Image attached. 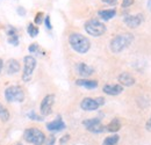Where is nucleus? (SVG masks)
<instances>
[{"instance_id": "obj_1", "label": "nucleus", "mask_w": 151, "mask_h": 145, "mask_svg": "<svg viewBox=\"0 0 151 145\" xmlns=\"http://www.w3.org/2000/svg\"><path fill=\"white\" fill-rule=\"evenodd\" d=\"M69 43L70 47L78 54H86L91 48V42L86 36L79 34V33H72L69 36Z\"/></svg>"}, {"instance_id": "obj_2", "label": "nucleus", "mask_w": 151, "mask_h": 145, "mask_svg": "<svg viewBox=\"0 0 151 145\" xmlns=\"http://www.w3.org/2000/svg\"><path fill=\"white\" fill-rule=\"evenodd\" d=\"M132 41H134V36L130 33L119 34L111 41V44H109L111 51L114 54H120L132 44Z\"/></svg>"}, {"instance_id": "obj_3", "label": "nucleus", "mask_w": 151, "mask_h": 145, "mask_svg": "<svg viewBox=\"0 0 151 145\" xmlns=\"http://www.w3.org/2000/svg\"><path fill=\"white\" fill-rule=\"evenodd\" d=\"M23 139L33 145H43L45 143V135L37 128H28L23 132Z\"/></svg>"}, {"instance_id": "obj_4", "label": "nucleus", "mask_w": 151, "mask_h": 145, "mask_svg": "<svg viewBox=\"0 0 151 145\" xmlns=\"http://www.w3.org/2000/svg\"><path fill=\"white\" fill-rule=\"evenodd\" d=\"M84 28H85V30H86V33L88 35H91V36L93 37L102 36L106 33V26L102 22H100L99 20H96V19L88 20L85 23Z\"/></svg>"}, {"instance_id": "obj_5", "label": "nucleus", "mask_w": 151, "mask_h": 145, "mask_svg": "<svg viewBox=\"0 0 151 145\" xmlns=\"http://www.w3.org/2000/svg\"><path fill=\"white\" fill-rule=\"evenodd\" d=\"M5 99L7 102H23L24 101V93L23 90L18 86H9L5 90Z\"/></svg>"}, {"instance_id": "obj_6", "label": "nucleus", "mask_w": 151, "mask_h": 145, "mask_svg": "<svg viewBox=\"0 0 151 145\" xmlns=\"http://www.w3.org/2000/svg\"><path fill=\"white\" fill-rule=\"evenodd\" d=\"M35 67H36V59L33 56H26L23 58V71H22V80L24 83L32 80Z\"/></svg>"}, {"instance_id": "obj_7", "label": "nucleus", "mask_w": 151, "mask_h": 145, "mask_svg": "<svg viewBox=\"0 0 151 145\" xmlns=\"http://www.w3.org/2000/svg\"><path fill=\"white\" fill-rule=\"evenodd\" d=\"M105 103V99L99 96V98H95V99H92V98H85L83 99V101L80 102V107L83 110L85 111H94L99 108L100 106H102Z\"/></svg>"}, {"instance_id": "obj_8", "label": "nucleus", "mask_w": 151, "mask_h": 145, "mask_svg": "<svg viewBox=\"0 0 151 145\" xmlns=\"http://www.w3.org/2000/svg\"><path fill=\"white\" fill-rule=\"evenodd\" d=\"M55 103V95L54 94H48L44 96V99L41 101L40 105V111L42 116H48L52 111V106Z\"/></svg>"}, {"instance_id": "obj_9", "label": "nucleus", "mask_w": 151, "mask_h": 145, "mask_svg": "<svg viewBox=\"0 0 151 145\" xmlns=\"http://www.w3.org/2000/svg\"><path fill=\"white\" fill-rule=\"evenodd\" d=\"M123 22L126 26L129 28H137L142 22H143V15L142 14H136V15H126L123 18Z\"/></svg>"}, {"instance_id": "obj_10", "label": "nucleus", "mask_w": 151, "mask_h": 145, "mask_svg": "<svg viewBox=\"0 0 151 145\" xmlns=\"http://www.w3.org/2000/svg\"><path fill=\"white\" fill-rule=\"evenodd\" d=\"M102 91L105 94H107V95H119V94H121L122 92H123V86H121V85H119V84H107V85H105L104 87H102Z\"/></svg>"}, {"instance_id": "obj_11", "label": "nucleus", "mask_w": 151, "mask_h": 145, "mask_svg": "<svg viewBox=\"0 0 151 145\" xmlns=\"http://www.w3.org/2000/svg\"><path fill=\"white\" fill-rule=\"evenodd\" d=\"M76 71L81 77H90L94 73V69L85 63H78L76 65Z\"/></svg>"}, {"instance_id": "obj_12", "label": "nucleus", "mask_w": 151, "mask_h": 145, "mask_svg": "<svg viewBox=\"0 0 151 145\" xmlns=\"http://www.w3.org/2000/svg\"><path fill=\"white\" fill-rule=\"evenodd\" d=\"M47 129H48L49 131H52V132L62 131V130L65 129V123H64V121L62 120V117L58 116L56 120H54V121L47 123Z\"/></svg>"}, {"instance_id": "obj_13", "label": "nucleus", "mask_w": 151, "mask_h": 145, "mask_svg": "<svg viewBox=\"0 0 151 145\" xmlns=\"http://www.w3.org/2000/svg\"><path fill=\"white\" fill-rule=\"evenodd\" d=\"M117 80H119L121 86L130 87V86H132L135 84V78L129 72H122L117 77Z\"/></svg>"}, {"instance_id": "obj_14", "label": "nucleus", "mask_w": 151, "mask_h": 145, "mask_svg": "<svg viewBox=\"0 0 151 145\" xmlns=\"http://www.w3.org/2000/svg\"><path fill=\"white\" fill-rule=\"evenodd\" d=\"M77 86L87 88V90H94L98 87V81L96 80H92V79H78L76 81Z\"/></svg>"}, {"instance_id": "obj_15", "label": "nucleus", "mask_w": 151, "mask_h": 145, "mask_svg": "<svg viewBox=\"0 0 151 145\" xmlns=\"http://www.w3.org/2000/svg\"><path fill=\"white\" fill-rule=\"evenodd\" d=\"M20 71V63L17 59H9L6 64L7 74H17Z\"/></svg>"}, {"instance_id": "obj_16", "label": "nucleus", "mask_w": 151, "mask_h": 145, "mask_svg": "<svg viewBox=\"0 0 151 145\" xmlns=\"http://www.w3.org/2000/svg\"><path fill=\"white\" fill-rule=\"evenodd\" d=\"M98 15H99V18L102 19L104 21H108V20L113 19L116 15V11L114 8H111V9H101V11L98 12Z\"/></svg>"}, {"instance_id": "obj_17", "label": "nucleus", "mask_w": 151, "mask_h": 145, "mask_svg": "<svg viewBox=\"0 0 151 145\" xmlns=\"http://www.w3.org/2000/svg\"><path fill=\"white\" fill-rule=\"evenodd\" d=\"M121 129V122L119 121V118H113L107 126H106V130L109 132H117Z\"/></svg>"}, {"instance_id": "obj_18", "label": "nucleus", "mask_w": 151, "mask_h": 145, "mask_svg": "<svg viewBox=\"0 0 151 145\" xmlns=\"http://www.w3.org/2000/svg\"><path fill=\"white\" fill-rule=\"evenodd\" d=\"M119 141H120V136L116 135V134H114L112 136L106 137L104 139V142H102V145H117Z\"/></svg>"}, {"instance_id": "obj_19", "label": "nucleus", "mask_w": 151, "mask_h": 145, "mask_svg": "<svg viewBox=\"0 0 151 145\" xmlns=\"http://www.w3.org/2000/svg\"><path fill=\"white\" fill-rule=\"evenodd\" d=\"M8 120H9V111L0 102V121L1 122H7Z\"/></svg>"}, {"instance_id": "obj_20", "label": "nucleus", "mask_w": 151, "mask_h": 145, "mask_svg": "<svg viewBox=\"0 0 151 145\" xmlns=\"http://www.w3.org/2000/svg\"><path fill=\"white\" fill-rule=\"evenodd\" d=\"M87 130L90 132H93V134H101L104 131H106V127L102 124V123H98L95 126H92V127L87 128Z\"/></svg>"}, {"instance_id": "obj_21", "label": "nucleus", "mask_w": 151, "mask_h": 145, "mask_svg": "<svg viewBox=\"0 0 151 145\" xmlns=\"http://www.w3.org/2000/svg\"><path fill=\"white\" fill-rule=\"evenodd\" d=\"M98 123H101V120L99 118V117H94V118H88V120H85V121H83V124H84V127L86 128H90L92 127V126H95V124H98Z\"/></svg>"}, {"instance_id": "obj_22", "label": "nucleus", "mask_w": 151, "mask_h": 145, "mask_svg": "<svg viewBox=\"0 0 151 145\" xmlns=\"http://www.w3.org/2000/svg\"><path fill=\"white\" fill-rule=\"evenodd\" d=\"M27 32H28V34H29V36L30 37H36L38 34V28L35 26V24L29 23L28 27H27Z\"/></svg>"}, {"instance_id": "obj_23", "label": "nucleus", "mask_w": 151, "mask_h": 145, "mask_svg": "<svg viewBox=\"0 0 151 145\" xmlns=\"http://www.w3.org/2000/svg\"><path fill=\"white\" fill-rule=\"evenodd\" d=\"M8 43L12 44V45H15V47L19 45V36H18V34L8 36Z\"/></svg>"}, {"instance_id": "obj_24", "label": "nucleus", "mask_w": 151, "mask_h": 145, "mask_svg": "<svg viewBox=\"0 0 151 145\" xmlns=\"http://www.w3.org/2000/svg\"><path fill=\"white\" fill-rule=\"evenodd\" d=\"M28 117H29L30 120H33V121H43V117L38 116L37 114H35L34 111H30V113H28Z\"/></svg>"}, {"instance_id": "obj_25", "label": "nucleus", "mask_w": 151, "mask_h": 145, "mask_svg": "<svg viewBox=\"0 0 151 145\" xmlns=\"http://www.w3.org/2000/svg\"><path fill=\"white\" fill-rule=\"evenodd\" d=\"M43 18H44V14L43 13H37L36 14V17H35V20H34V22H35V24H41L42 23V21H43Z\"/></svg>"}, {"instance_id": "obj_26", "label": "nucleus", "mask_w": 151, "mask_h": 145, "mask_svg": "<svg viewBox=\"0 0 151 145\" xmlns=\"http://www.w3.org/2000/svg\"><path fill=\"white\" fill-rule=\"evenodd\" d=\"M28 50H29V52H37V51H40V47H38L37 43H33L29 45Z\"/></svg>"}, {"instance_id": "obj_27", "label": "nucleus", "mask_w": 151, "mask_h": 145, "mask_svg": "<svg viewBox=\"0 0 151 145\" xmlns=\"http://www.w3.org/2000/svg\"><path fill=\"white\" fill-rule=\"evenodd\" d=\"M55 142H56V137L54 135H51L48 139H45V144L47 145H55Z\"/></svg>"}, {"instance_id": "obj_28", "label": "nucleus", "mask_w": 151, "mask_h": 145, "mask_svg": "<svg viewBox=\"0 0 151 145\" xmlns=\"http://www.w3.org/2000/svg\"><path fill=\"white\" fill-rule=\"evenodd\" d=\"M132 4H134V0H122V7L123 8H128Z\"/></svg>"}, {"instance_id": "obj_29", "label": "nucleus", "mask_w": 151, "mask_h": 145, "mask_svg": "<svg viewBox=\"0 0 151 145\" xmlns=\"http://www.w3.org/2000/svg\"><path fill=\"white\" fill-rule=\"evenodd\" d=\"M44 23H45V27H47L48 29H51V28H52L51 22H50V17H49V15L45 17V19H44Z\"/></svg>"}, {"instance_id": "obj_30", "label": "nucleus", "mask_w": 151, "mask_h": 145, "mask_svg": "<svg viewBox=\"0 0 151 145\" xmlns=\"http://www.w3.org/2000/svg\"><path fill=\"white\" fill-rule=\"evenodd\" d=\"M69 139H70V136H69V135H65L64 137H62V138L59 139V143H60L62 145H64L68 141H69Z\"/></svg>"}, {"instance_id": "obj_31", "label": "nucleus", "mask_w": 151, "mask_h": 145, "mask_svg": "<svg viewBox=\"0 0 151 145\" xmlns=\"http://www.w3.org/2000/svg\"><path fill=\"white\" fill-rule=\"evenodd\" d=\"M18 13H19V15L23 17V15H26V9L23 7H19L18 8Z\"/></svg>"}, {"instance_id": "obj_32", "label": "nucleus", "mask_w": 151, "mask_h": 145, "mask_svg": "<svg viewBox=\"0 0 151 145\" xmlns=\"http://www.w3.org/2000/svg\"><path fill=\"white\" fill-rule=\"evenodd\" d=\"M145 128H147V130H148V131H150L151 132V117L147 121V123H145Z\"/></svg>"}, {"instance_id": "obj_33", "label": "nucleus", "mask_w": 151, "mask_h": 145, "mask_svg": "<svg viewBox=\"0 0 151 145\" xmlns=\"http://www.w3.org/2000/svg\"><path fill=\"white\" fill-rule=\"evenodd\" d=\"M105 4H109V5H113V4H115L117 0H102Z\"/></svg>"}, {"instance_id": "obj_34", "label": "nucleus", "mask_w": 151, "mask_h": 145, "mask_svg": "<svg viewBox=\"0 0 151 145\" xmlns=\"http://www.w3.org/2000/svg\"><path fill=\"white\" fill-rule=\"evenodd\" d=\"M2 69H4V60L0 58V73L2 71Z\"/></svg>"}, {"instance_id": "obj_35", "label": "nucleus", "mask_w": 151, "mask_h": 145, "mask_svg": "<svg viewBox=\"0 0 151 145\" xmlns=\"http://www.w3.org/2000/svg\"><path fill=\"white\" fill-rule=\"evenodd\" d=\"M147 6H148V9H149V11H151V0H148Z\"/></svg>"}, {"instance_id": "obj_36", "label": "nucleus", "mask_w": 151, "mask_h": 145, "mask_svg": "<svg viewBox=\"0 0 151 145\" xmlns=\"http://www.w3.org/2000/svg\"><path fill=\"white\" fill-rule=\"evenodd\" d=\"M17 145H22V144H17Z\"/></svg>"}]
</instances>
